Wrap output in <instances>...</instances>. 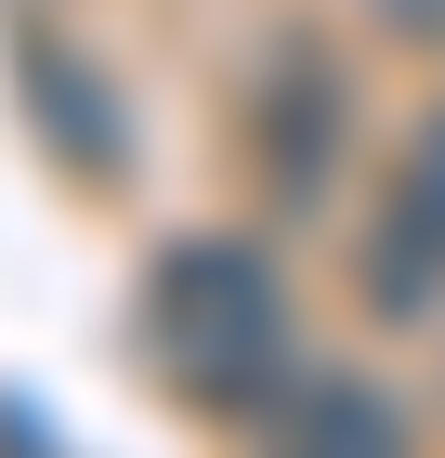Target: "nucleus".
<instances>
[{
	"mask_svg": "<svg viewBox=\"0 0 445 458\" xmlns=\"http://www.w3.org/2000/svg\"><path fill=\"white\" fill-rule=\"evenodd\" d=\"M380 39H406V53H445V0H367Z\"/></svg>",
	"mask_w": 445,
	"mask_h": 458,
	"instance_id": "nucleus-6",
	"label": "nucleus"
},
{
	"mask_svg": "<svg viewBox=\"0 0 445 458\" xmlns=\"http://www.w3.org/2000/svg\"><path fill=\"white\" fill-rule=\"evenodd\" d=\"M249 458H419V432H406V406H393L380 380L302 367V380L249 420Z\"/></svg>",
	"mask_w": 445,
	"mask_h": 458,
	"instance_id": "nucleus-5",
	"label": "nucleus"
},
{
	"mask_svg": "<svg viewBox=\"0 0 445 458\" xmlns=\"http://www.w3.org/2000/svg\"><path fill=\"white\" fill-rule=\"evenodd\" d=\"M13 106H27V131H39V157L66 183H118L132 171V131H118V92H105V66L79 53L66 27H13Z\"/></svg>",
	"mask_w": 445,
	"mask_h": 458,
	"instance_id": "nucleus-4",
	"label": "nucleus"
},
{
	"mask_svg": "<svg viewBox=\"0 0 445 458\" xmlns=\"http://www.w3.org/2000/svg\"><path fill=\"white\" fill-rule=\"evenodd\" d=\"M341 131H354V79L314 27H275L262 66H249V106H236V144H249V183L275 210H314L328 171H341Z\"/></svg>",
	"mask_w": 445,
	"mask_h": 458,
	"instance_id": "nucleus-2",
	"label": "nucleus"
},
{
	"mask_svg": "<svg viewBox=\"0 0 445 458\" xmlns=\"http://www.w3.org/2000/svg\"><path fill=\"white\" fill-rule=\"evenodd\" d=\"M132 353L144 380L171 393L184 420H262L275 393L302 380V341H288V276H275L262 236H171L132 288Z\"/></svg>",
	"mask_w": 445,
	"mask_h": 458,
	"instance_id": "nucleus-1",
	"label": "nucleus"
},
{
	"mask_svg": "<svg viewBox=\"0 0 445 458\" xmlns=\"http://www.w3.org/2000/svg\"><path fill=\"white\" fill-rule=\"evenodd\" d=\"M354 301H367L380 327H432L445 315V106L406 131L367 236H354Z\"/></svg>",
	"mask_w": 445,
	"mask_h": 458,
	"instance_id": "nucleus-3",
	"label": "nucleus"
}]
</instances>
